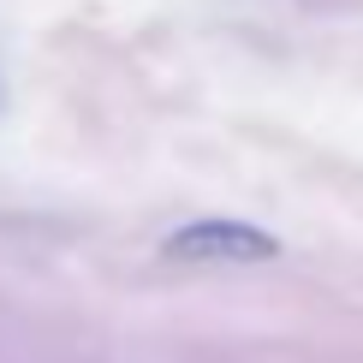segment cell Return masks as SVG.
I'll list each match as a JSON object with an SVG mask.
<instances>
[{
    "label": "cell",
    "mask_w": 363,
    "mask_h": 363,
    "mask_svg": "<svg viewBox=\"0 0 363 363\" xmlns=\"http://www.w3.org/2000/svg\"><path fill=\"white\" fill-rule=\"evenodd\" d=\"M167 256L179 262H268V256H280V238L238 220H196L167 238Z\"/></svg>",
    "instance_id": "cell-1"
}]
</instances>
